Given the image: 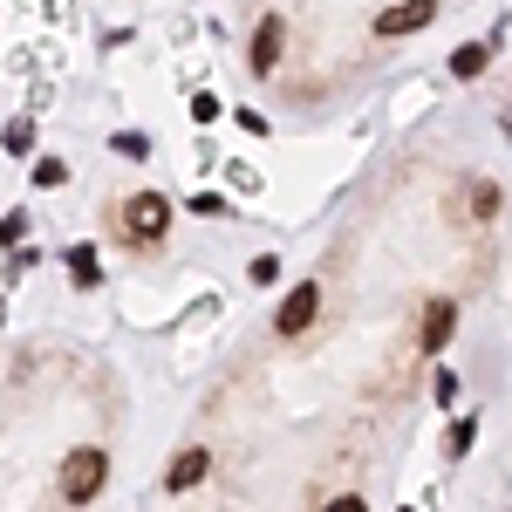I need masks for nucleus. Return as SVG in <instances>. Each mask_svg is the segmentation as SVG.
Returning <instances> with one entry per match:
<instances>
[{
    "label": "nucleus",
    "instance_id": "15",
    "mask_svg": "<svg viewBox=\"0 0 512 512\" xmlns=\"http://www.w3.org/2000/svg\"><path fill=\"white\" fill-rule=\"evenodd\" d=\"M328 512H369V506H362V499H355V492H349V499H335V506H328Z\"/></svg>",
    "mask_w": 512,
    "mask_h": 512
},
{
    "label": "nucleus",
    "instance_id": "10",
    "mask_svg": "<svg viewBox=\"0 0 512 512\" xmlns=\"http://www.w3.org/2000/svg\"><path fill=\"white\" fill-rule=\"evenodd\" d=\"M485 55H492L485 41H478V48H458V62H451V69H458V76H478V69H485Z\"/></svg>",
    "mask_w": 512,
    "mask_h": 512
},
{
    "label": "nucleus",
    "instance_id": "5",
    "mask_svg": "<svg viewBox=\"0 0 512 512\" xmlns=\"http://www.w3.org/2000/svg\"><path fill=\"white\" fill-rule=\"evenodd\" d=\"M280 48H287V21H260V35H253V69L260 76L280 69Z\"/></svg>",
    "mask_w": 512,
    "mask_h": 512
},
{
    "label": "nucleus",
    "instance_id": "14",
    "mask_svg": "<svg viewBox=\"0 0 512 512\" xmlns=\"http://www.w3.org/2000/svg\"><path fill=\"white\" fill-rule=\"evenodd\" d=\"M28 233V219H21V212H7V219H0V239H21Z\"/></svg>",
    "mask_w": 512,
    "mask_h": 512
},
{
    "label": "nucleus",
    "instance_id": "3",
    "mask_svg": "<svg viewBox=\"0 0 512 512\" xmlns=\"http://www.w3.org/2000/svg\"><path fill=\"white\" fill-rule=\"evenodd\" d=\"M451 335H458V301H431V315H424V328H417V349L437 355Z\"/></svg>",
    "mask_w": 512,
    "mask_h": 512
},
{
    "label": "nucleus",
    "instance_id": "11",
    "mask_svg": "<svg viewBox=\"0 0 512 512\" xmlns=\"http://www.w3.org/2000/svg\"><path fill=\"white\" fill-rule=\"evenodd\" d=\"M472 212H478V219H492V212H499V192H492V185H472Z\"/></svg>",
    "mask_w": 512,
    "mask_h": 512
},
{
    "label": "nucleus",
    "instance_id": "12",
    "mask_svg": "<svg viewBox=\"0 0 512 512\" xmlns=\"http://www.w3.org/2000/svg\"><path fill=\"white\" fill-rule=\"evenodd\" d=\"M62 178H69V164H62V158H48V164H35V185H62Z\"/></svg>",
    "mask_w": 512,
    "mask_h": 512
},
{
    "label": "nucleus",
    "instance_id": "4",
    "mask_svg": "<svg viewBox=\"0 0 512 512\" xmlns=\"http://www.w3.org/2000/svg\"><path fill=\"white\" fill-rule=\"evenodd\" d=\"M315 308H321V287H315V280H301V287L287 294V308H280V335H301V328L315 321Z\"/></svg>",
    "mask_w": 512,
    "mask_h": 512
},
{
    "label": "nucleus",
    "instance_id": "1",
    "mask_svg": "<svg viewBox=\"0 0 512 512\" xmlns=\"http://www.w3.org/2000/svg\"><path fill=\"white\" fill-rule=\"evenodd\" d=\"M103 485H110V458H103V451H76V458L62 465V492H69L76 506H89Z\"/></svg>",
    "mask_w": 512,
    "mask_h": 512
},
{
    "label": "nucleus",
    "instance_id": "2",
    "mask_svg": "<svg viewBox=\"0 0 512 512\" xmlns=\"http://www.w3.org/2000/svg\"><path fill=\"white\" fill-rule=\"evenodd\" d=\"M164 226H171V198H164V192L130 198V233H137V239H164Z\"/></svg>",
    "mask_w": 512,
    "mask_h": 512
},
{
    "label": "nucleus",
    "instance_id": "6",
    "mask_svg": "<svg viewBox=\"0 0 512 512\" xmlns=\"http://www.w3.org/2000/svg\"><path fill=\"white\" fill-rule=\"evenodd\" d=\"M437 14V0H410V7H390V14H383V21H376V35H410V28H424V21H431Z\"/></svg>",
    "mask_w": 512,
    "mask_h": 512
},
{
    "label": "nucleus",
    "instance_id": "8",
    "mask_svg": "<svg viewBox=\"0 0 512 512\" xmlns=\"http://www.w3.org/2000/svg\"><path fill=\"white\" fill-rule=\"evenodd\" d=\"M0 151H7V158H28V151H35V130H28V123H7V130H0Z\"/></svg>",
    "mask_w": 512,
    "mask_h": 512
},
{
    "label": "nucleus",
    "instance_id": "7",
    "mask_svg": "<svg viewBox=\"0 0 512 512\" xmlns=\"http://www.w3.org/2000/svg\"><path fill=\"white\" fill-rule=\"evenodd\" d=\"M212 472V458H205V451H178V458H171V472H164V485H171V492H185V485H198V478Z\"/></svg>",
    "mask_w": 512,
    "mask_h": 512
},
{
    "label": "nucleus",
    "instance_id": "9",
    "mask_svg": "<svg viewBox=\"0 0 512 512\" xmlns=\"http://www.w3.org/2000/svg\"><path fill=\"white\" fill-rule=\"evenodd\" d=\"M69 274H76L82 287H96V280H103V274H96V260H89V246H76V253H69Z\"/></svg>",
    "mask_w": 512,
    "mask_h": 512
},
{
    "label": "nucleus",
    "instance_id": "13",
    "mask_svg": "<svg viewBox=\"0 0 512 512\" xmlns=\"http://www.w3.org/2000/svg\"><path fill=\"white\" fill-rule=\"evenodd\" d=\"M472 437H478V424H458V431H451V458H465V451H472Z\"/></svg>",
    "mask_w": 512,
    "mask_h": 512
}]
</instances>
